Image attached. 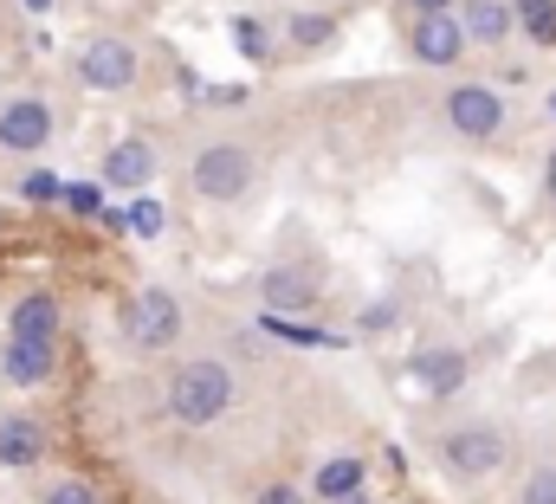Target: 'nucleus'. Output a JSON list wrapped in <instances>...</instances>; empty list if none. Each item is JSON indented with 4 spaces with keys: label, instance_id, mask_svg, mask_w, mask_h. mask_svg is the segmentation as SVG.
Wrapping results in <instances>:
<instances>
[{
    "label": "nucleus",
    "instance_id": "1",
    "mask_svg": "<svg viewBox=\"0 0 556 504\" xmlns=\"http://www.w3.org/2000/svg\"><path fill=\"white\" fill-rule=\"evenodd\" d=\"M181 181L201 207H240L260 194L266 181V149L233 136V129H207L188 142V162H181Z\"/></svg>",
    "mask_w": 556,
    "mask_h": 504
},
{
    "label": "nucleus",
    "instance_id": "2",
    "mask_svg": "<svg viewBox=\"0 0 556 504\" xmlns=\"http://www.w3.org/2000/svg\"><path fill=\"white\" fill-rule=\"evenodd\" d=\"M233 401H240V369L227 363V356H175L168 363V381H162V414L175 420V427H214V420H227L233 414Z\"/></svg>",
    "mask_w": 556,
    "mask_h": 504
},
{
    "label": "nucleus",
    "instance_id": "3",
    "mask_svg": "<svg viewBox=\"0 0 556 504\" xmlns=\"http://www.w3.org/2000/svg\"><path fill=\"white\" fill-rule=\"evenodd\" d=\"M427 446H433V466H440L453 486H492V479L511 466V427L492 420V414L446 420L440 433H427Z\"/></svg>",
    "mask_w": 556,
    "mask_h": 504
},
{
    "label": "nucleus",
    "instance_id": "4",
    "mask_svg": "<svg viewBox=\"0 0 556 504\" xmlns=\"http://www.w3.org/2000/svg\"><path fill=\"white\" fill-rule=\"evenodd\" d=\"M253 291H260V311H273V317L317 311V304H324V291H330V259L311 247V240H285V247L260 265Z\"/></svg>",
    "mask_w": 556,
    "mask_h": 504
},
{
    "label": "nucleus",
    "instance_id": "5",
    "mask_svg": "<svg viewBox=\"0 0 556 504\" xmlns=\"http://www.w3.org/2000/svg\"><path fill=\"white\" fill-rule=\"evenodd\" d=\"M188 304H181V291H168V285H142L124 298V311H117V343L142 356V363H155V356H175L181 343H188Z\"/></svg>",
    "mask_w": 556,
    "mask_h": 504
},
{
    "label": "nucleus",
    "instance_id": "6",
    "mask_svg": "<svg viewBox=\"0 0 556 504\" xmlns=\"http://www.w3.org/2000/svg\"><path fill=\"white\" fill-rule=\"evenodd\" d=\"M72 124V104L59 91H13L0 98V162H33L46 155Z\"/></svg>",
    "mask_w": 556,
    "mask_h": 504
},
{
    "label": "nucleus",
    "instance_id": "7",
    "mask_svg": "<svg viewBox=\"0 0 556 504\" xmlns=\"http://www.w3.org/2000/svg\"><path fill=\"white\" fill-rule=\"evenodd\" d=\"M511 117H518V111H511L505 91L485 85V78H459V85L440 91V129H446L453 142H466V149L505 142V136H511Z\"/></svg>",
    "mask_w": 556,
    "mask_h": 504
},
{
    "label": "nucleus",
    "instance_id": "8",
    "mask_svg": "<svg viewBox=\"0 0 556 504\" xmlns=\"http://www.w3.org/2000/svg\"><path fill=\"white\" fill-rule=\"evenodd\" d=\"M72 78L85 91H98V98H124V91H137V78H142V46L124 39V33H91L72 52Z\"/></svg>",
    "mask_w": 556,
    "mask_h": 504
},
{
    "label": "nucleus",
    "instance_id": "9",
    "mask_svg": "<svg viewBox=\"0 0 556 504\" xmlns=\"http://www.w3.org/2000/svg\"><path fill=\"white\" fill-rule=\"evenodd\" d=\"M162 175V142L155 136H117L111 149H104V162H98V181L104 188H117V194H149V181Z\"/></svg>",
    "mask_w": 556,
    "mask_h": 504
},
{
    "label": "nucleus",
    "instance_id": "10",
    "mask_svg": "<svg viewBox=\"0 0 556 504\" xmlns=\"http://www.w3.org/2000/svg\"><path fill=\"white\" fill-rule=\"evenodd\" d=\"M402 376L415 381L420 394H433V401H453L472 381V350H459V343H420Z\"/></svg>",
    "mask_w": 556,
    "mask_h": 504
},
{
    "label": "nucleus",
    "instance_id": "11",
    "mask_svg": "<svg viewBox=\"0 0 556 504\" xmlns=\"http://www.w3.org/2000/svg\"><path fill=\"white\" fill-rule=\"evenodd\" d=\"M466 52H472V46H466L459 13H420V20H408V59H415V65H427V72H453Z\"/></svg>",
    "mask_w": 556,
    "mask_h": 504
},
{
    "label": "nucleus",
    "instance_id": "12",
    "mask_svg": "<svg viewBox=\"0 0 556 504\" xmlns=\"http://www.w3.org/2000/svg\"><path fill=\"white\" fill-rule=\"evenodd\" d=\"M59 330H65V304H59L46 285H33V291H20V298H13V311H7V343L59 350Z\"/></svg>",
    "mask_w": 556,
    "mask_h": 504
},
{
    "label": "nucleus",
    "instance_id": "13",
    "mask_svg": "<svg viewBox=\"0 0 556 504\" xmlns=\"http://www.w3.org/2000/svg\"><path fill=\"white\" fill-rule=\"evenodd\" d=\"M52 453V427L39 414H0V472H33Z\"/></svg>",
    "mask_w": 556,
    "mask_h": 504
},
{
    "label": "nucleus",
    "instance_id": "14",
    "mask_svg": "<svg viewBox=\"0 0 556 504\" xmlns=\"http://www.w3.org/2000/svg\"><path fill=\"white\" fill-rule=\"evenodd\" d=\"M343 39V20L324 13V7H298V13H278V46L298 52V59H317Z\"/></svg>",
    "mask_w": 556,
    "mask_h": 504
},
{
    "label": "nucleus",
    "instance_id": "15",
    "mask_svg": "<svg viewBox=\"0 0 556 504\" xmlns=\"http://www.w3.org/2000/svg\"><path fill=\"white\" fill-rule=\"evenodd\" d=\"M304 486H311L317 504H350L369 492V459L363 453H330V459H317V472Z\"/></svg>",
    "mask_w": 556,
    "mask_h": 504
},
{
    "label": "nucleus",
    "instance_id": "16",
    "mask_svg": "<svg viewBox=\"0 0 556 504\" xmlns=\"http://www.w3.org/2000/svg\"><path fill=\"white\" fill-rule=\"evenodd\" d=\"M453 13H459V26H466V46H479V52H505L511 33H518L511 0H459Z\"/></svg>",
    "mask_w": 556,
    "mask_h": 504
},
{
    "label": "nucleus",
    "instance_id": "17",
    "mask_svg": "<svg viewBox=\"0 0 556 504\" xmlns=\"http://www.w3.org/2000/svg\"><path fill=\"white\" fill-rule=\"evenodd\" d=\"M52 376H59V350H39V343H0V381H7V388L33 394V388H46Z\"/></svg>",
    "mask_w": 556,
    "mask_h": 504
},
{
    "label": "nucleus",
    "instance_id": "18",
    "mask_svg": "<svg viewBox=\"0 0 556 504\" xmlns=\"http://www.w3.org/2000/svg\"><path fill=\"white\" fill-rule=\"evenodd\" d=\"M227 39H233V52L247 59V65H278V26H273V13H233L227 20Z\"/></svg>",
    "mask_w": 556,
    "mask_h": 504
},
{
    "label": "nucleus",
    "instance_id": "19",
    "mask_svg": "<svg viewBox=\"0 0 556 504\" xmlns=\"http://www.w3.org/2000/svg\"><path fill=\"white\" fill-rule=\"evenodd\" d=\"M408 324V298L402 291H382V298H369L363 311H356V337L363 343H382V337H395Z\"/></svg>",
    "mask_w": 556,
    "mask_h": 504
},
{
    "label": "nucleus",
    "instance_id": "20",
    "mask_svg": "<svg viewBox=\"0 0 556 504\" xmlns=\"http://www.w3.org/2000/svg\"><path fill=\"white\" fill-rule=\"evenodd\" d=\"M511 13H518V33L538 52H556V0H511Z\"/></svg>",
    "mask_w": 556,
    "mask_h": 504
},
{
    "label": "nucleus",
    "instance_id": "21",
    "mask_svg": "<svg viewBox=\"0 0 556 504\" xmlns=\"http://www.w3.org/2000/svg\"><path fill=\"white\" fill-rule=\"evenodd\" d=\"M39 504H104V492L85 479V472H52L39 486Z\"/></svg>",
    "mask_w": 556,
    "mask_h": 504
},
{
    "label": "nucleus",
    "instance_id": "22",
    "mask_svg": "<svg viewBox=\"0 0 556 504\" xmlns=\"http://www.w3.org/2000/svg\"><path fill=\"white\" fill-rule=\"evenodd\" d=\"M20 201H33V207H52V201H65V181H59V168H26V175H20Z\"/></svg>",
    "mask_w": 556,
    "mask_h": 504
},
{
    "label": "nucleus",
    "instance_id": "23",
    "mask_svg": "<svg viewBox=\"0 0 556 504\" xmlns=\"http://www.w3.org/2000/svg\"><path fill=\"white\" fill-rule=\"evenodd\" d=\"M124 220H130V234H137V240H162V234H168V214H162V201H149V194L130 201V214H124Z\"/></svg>",
    "mask_w": 556,
    "mask_h": 504
},
{
    "label": "nucleus",
    "instance_id": "24",
    "mask_svg": "<svg viewBox=\"0 0 556 504\" xmlns=\"http://www.w3.org/2000/svg\"><path fill=\"white\" fill-rule=\"evenodd\" d=\"M65 207L78 220H104V181H65Z\"/></svg>",
    "mask_w": 556,
    "mask_h": 504
},
{
    "label": "nucleus",
    "instance_id": "25",
    "mask_svg": "<svg viewBox=\"0 0 556 504\" xmlns=\"http://www.w3.org/2000/svg\"><path fill=\"white\" fill-rule=\"evenodd\" d=\"M518 504H556V466H551V459L525 472V486H518Z\"/></svg>",
    "mask_w": 556,
    "mask_h": 504
},
{
    "label": "nucleus",
    "instance_id": "26",
    "mask_svg": "<svg viewBox=\"0 0 556 504\" xmlns=\"http://www.w3.org/2000/svg\"><path fill=\"white\" fill-rule=\"evenodd\" d=\"M253 504H304V486H298V479H266Z\"/></svg>",
    "mask_w": 556,
    "mask_h": 504
},
{
    "label": "nucleus",
    "instance_id": "27",
    "mask_svg": "<svg viewBox=\"0 0 556 504\" xmlns=\"http://www.w3.org/2000/svg\"><path fill=\"white\" fill-rule=\"evenodd\" d=\"M402 7H408V13H415V20H420V13H453L459 0H402Z\"/></svg>",
    "mask_w": 556,
    "mask_h": 504
},
{
    "label": "nucleus",
    "instance_id": "28",
    "mask_svg": "<svg viewBox=\"0 0 556 504\" xmlns=\"http://www.w3.org/2000/svg\"><path fill=\"white\" fill-rule=\"evenodd\" d=\"M544 201H551V207H556V149H551V155H544Z\"/></svg>",
    "mask_w": 556,
    "mask_h": 504
},
{
    "label": "nucleus",
    "instance_id": "29",
    "mask_svg": "<svg viewBox=\"0 0 556 504\" xmlns=\"http://www.w3.org/2000/svg\"><path fill=\"white\" fill-rule=\"evenodd\" d=\"M26 13H52V0H26Z\"/></svg>",
    "mask_w": 556,
    "mask_h": 504
},
{
    "label": "nucleus",
    "instance_id": "30",
    "mask_svg": "<svg viewBox=\"0 0 556 504\" xmlns=\"http://www.w3.org/2000/svg\"><path fill=\"white\" fill-rule=\"evenodd\" d=\"M350 504H376V499H369V492H363V499H350Z\"/></svg>",
    "mask_w": 556,
    "mask_h": 504
},
{
    "label": "nucleus",
    "instance_id": "31",
    "mask_svg": "<svg viewBox=\"0 0 556 504\" xmlns=\"http://www.w3.org/2000/svg\"><path fill=\"white\" fill-rule=\"evenodd\" d=\"M551 111H556V91H551Z\"/></svg>",
    "mask_w": 556,
    "mask_h": 504
},
{
    "label": "nucleus",
    "instance_id": "32",
    "mask_svg": "<svg viewBox=\"0 0 556 504\" xmlns=\"http://www.w3.org/2000/svg\"><path fill=\"white\" fill-rule=\"evenodd\" d=\"M0 13H7V0H0Z\"/></svg>",
    "mask_w": 556,
    "mask_h": 504
}]
</instances>
